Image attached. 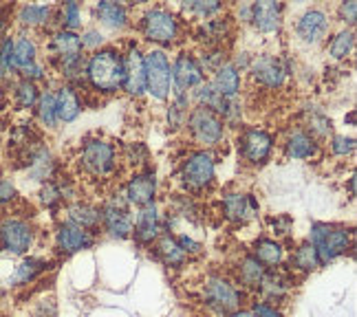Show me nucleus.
<instances>
[{
	"label": "nucleus",
	"mask_w": 357,
	"mask_h": 317,
	"mask_svg": "<svg viewBox=\"0 0 357 317\" xmlns=\"http://www.w3.org/2000/svg\"><path fill=\"white\" fill-rule=\"evenodd\" d=\"M13 71V40L0 42V77H7Z\"/></svg>",
	"instance_id": "44"
},
{
	"label": "nucleus",
	"mask_w": 357,
	"mask_h": 317,
	"mask_svg": "<svg viewBox=\"0 0 357 317\" xmlns=\"http://www.w3.org/2000/svg\"><path fill=\"white\" fill-rule=\"evenodd\" d=\"M62 187L58 183L53 181H47L43 185V190H40V201H43V205H47V208H56V205L62 201Z\"/></svg>",
	"instance_id": "45"
},
{
	"label": "nucleus",
	"mask_w": 357,
	"mask_h": 317,
	"mask_svg": "<svg viewBox=\"0 0 357 317\" xmlns=\"http://www.w3.org/2000/svg\"><path fill=\"white\" fill-rule=\"evenodd\" d=\"M62 24L66 31H75L82 24V9L77 3H66L62 7Z\"/></svg>",
	"instance_id": "43"
},
{
	"label": "nucleus",
	"mask_w": 357,
	"mask_h": 317,
	"mask_svg": "<svg viewBox=\"0 0 357 317\" xmlns=\"http://www.w3.org/2000/svg\"><path fill=\"white\" fill-rule=\"evenodd\" d=\"M18 18L26 26H43L51 18V7H47V5H24L20 9Z\"/></svg>",
	"instance_id": "40"
},
{
	"label": "nucleus",
	"mask_w": 357,
	"mask_h": 317,
	"mask_svg": "<svg viewBox=\"0 0 357 317\" xmlns=\"http://www.w3.org/2000/svg\"><path fill=\"white\" fill-rule=\"evenodd\" d=\"M123 88L132 98H139L146 91V73H144V55L137 47H130L123 55Z\"/></svg>",
	"instance_id": "16"
},
{
	"label": "nucleus",
	"mask_w": 357,
	"mask_h": 317,
	"mask_svg": "<svg viewBox=\"0 0 357 317\" xmlns=\"http://www.w3.org/2000/svg\"><path fill=\"white\" fill-rule=\"evenodd\" d=\"M229 33V20H205V24L201 26V36L210 47H218V42H223Z\"/></svg>",
	"instance_id": "37"
},
{
	"label": "nucleus",
	"mask_w": 357,
	"mask_h": 317,
	"mask_svg": "<svg viewBox=\"0 0 357 317\" xmlns=\"http://www.w3.org/2000/svg\"><path fill=\"white\" fill-rule=\"evenodd\" d=\"M84 170L93 176H106L115 170V148L104 139H89L79 157Z\"/></svg>",
	"instance_id": "8"
},
{
	"label": "nucleus",
	"mask_w": 357,
	"mask_h": 317,
	"mask_svg": "<svg viewBox=\"0 0 357 317\" xmlns=\"http://www.w3.org/2000/svg\"><path fill=\"white\" fill-rule=\"evenodd\" d=\"M212 86L218 93H221L225 100L238 98V91H241V71L231 62H223L214 71Z\"/></svg>",
	"instance_id": "24"
},
{
	"label": "nucleus",
	"mask_w": 357,
	"mask_h": 317,
	"mask_svg": "<svg viewBox=\"0 0 357 317\" xmlns=\"http://www.w3.org/2000/svg\"><path fill=\"white\" fill-rule=\"evenodd\" d=\"M53 98H56L58 121H73L82 113V102H79L73 86H60L56 93H53Z\"/></svg>",
	"instance_id": "29"
},
{
	"label": "nucleus",
	"mask_w": 357,
	"mask_h": 317,
	"mask_svg": "<svg viewBox=\"0 0 357 317\" xmlns=\"http://www.w3.org/2000/svg\"><path fill=\"white\" fill-rule=\"evenodd\" d=\"M188 128L195 137V141L201 146H216L225 137V123L216 113L208 108H195L188 117Z\"/></svg>",
	"instance_id": "5"
},
{
	"label": "nucleus",
	"mask_w": 357,
	"mask_h": 317,
	"mask_svg": "<svg viewBox=\"0 0 357 317\" xmlns=\"http://www.w3.org/2000/svg\"><path fill=\"white\" fill-rule=\"evenodd\" d=\"M5 26H7V20H5V16L0 13V42H3V36H5Z\"/></svg>",
	"instance_id": "57"
},
{
	"label": "nucleus",
	"mask_w": 357,
	"mask_h": 317,
	"mask_svg": "<svg viewBox=\"0 0 357 317\" xmlns=\"http://www.w3.org/2000/svg\"><path fill=\"white\" fill-rule=\"evenodd\" d=\"M146 157H148V150L144 144H130L128 146V159L132 163H142V161H146Z\"/></svg>",
	"instance_id": "54"
},
{
	"label": "nucleus",
	"mask_w": 357,
	"mask_h": 317,
	"mask_svg": "<svg viewBox=\"0 0 357 317\" xmlns=\"http://www.w3.org/2000/svg\"><path fill=\"white\" fill-rule=\"evenodd\" d=\"M265 273H267V269H265L263 265H260L252 254H250V256H245V258L241 260V263H238V269H236L238 282H241L245 288H256V291H258L260 282H263Z\"/></svg>",
	"instance_id": "30"
},
{
	"label": "nucleus",
	"mask_w": 357,
	"mask_h": 317,
	"mask_svg": "<svg viewBox=\"0 0 357 317\" xmlns=\"http://www.w3.org/2000/svg\"><path fill=\"white\" fill-rule=\"evenodd\" d=\"M68 223H73L82 229H86V231H95L100 227L102 223V210L100 208H95V205L91 203H73V205H68Z\"/></svg>",
	"instance_id": "26"
},
{
	"label": "nucleus",
	"mask_w": 357,
	"mask_h": 317,
	"mask_svg": "<svg viewBox=\"0 0 357 317\" xmlns=\"http://www.w3.org/2000/svg\"><path fill=\"white\" fill-rule=\"evenodd\" d=\"M252 256H254L265 269H278V267L282 265V260H284V247H282L278 240L260 238V240L254 242Z\"/></svg>",
	"instance_id": "27"
},
{
	"label": "nucleus",
	"mask_w": 357,
	"mask_h": 317,
	"mask_svg": "<svg viewBox=\"0 0 357 317\" xmlns=\"http://www.w3.org/2000/svg\"><path fill=\"white\" fill-rule=\"evenodd\" d=\"M271 148H273V139L271 134L260 130V128H252L241 134L238 139V150H241V157L250 163H263L267 161V157L271 155Z\"/></svg>",
	"instance_id": "15"
},
{
	"label": "nucleus",
	"mask_w": 357,
	"mask_h": 317,
	"mask_svg": "<svg viewBox=\"0 0 357 317\" xmlns=\"http://www.w3.org/2000/svg\"><path fill=\"white\" fill-rule=\"evenodd\" d=\"M53 58L58 60V64H68V62H75L82 60V40L75 31H66L60 29L51 36V45H49Z\"/></svg>",
	"instance_id": "19"
},
{
	"label": "nucleus",
	"mask_w": 357,
	"mask_h": 317,
	"mask_svg": "<svg viewBox=\"0 0 357 317\" xmlns=\"http://www.w3.org/2000/svg\"><path fill=\"white\" fill-rule=\"evenodd\" d=\"M0 102H3V91H0Z\"/></svg>",
	"instance_id": "58"
},
{
	"label": "nucleus",
	"mask_w": 357,
	"mask_h": 317,
	"mask_svg": "<svg viewBox=\"0 0 357 317\" xmlns=\"http://www.w3.org/2000/svg\"><path fill=\"white\" fill-rule=\"evenodd\" d=\"M291 286H294V280L287 273H282L278 269H267L263 282L258 286V291L265 297V302L271 304V302H282L287 295H289Z\"/></svg>",
	"instance_id": "22"
},
{
	"label": "nucleus",
	"mask_w": 357,
	"mask_h": 317,
	"mask_svg": "<svg viewBox=\"0 0 357 317\" xmlns=\"http://www.w3.org/2000/svg\"><path fill=\"white\" fill-rule=\"evenodd\" d=\"M223 212L231 223H250L258 214V203L252 194H241V192H229L223 196Z\"/></svg>",
	"instance_id": "17"
},
{
	"label": "nucleus",
	"mask_w": 357,
	"mask_h": 317,
	"mask_svg": "<svg viewBox=\"0 0 357 317\" xmlns=\"http://www.w3.org/2000/svg\"><path fill=\"white\" fill-rule=\"evenodd\" d=\"M340 18L349 22V24H355V18H357V3L349 0V3H342L340 5Z\"/></svg>",
	"instance_id": "52"
},
{
	"label": "nucleus",
	"mask_w": 357,
	"mask_h": 317,
	"mask_svg": "<svg viewBox=\"0 0 357 317\" xmlns=\"http://www.w3.org/2000/svg\"><path fill=\"white\" fill-rule=\"evenodd\" d=\"M238 20H241V22H250V20H252V3H247V5H241V7H238Z\"/></svg>",
	"instance_id": "55"
},
{
	"label": "nucleus",
	"mask_w": 357,
	"mask_h": 317,
	"mask_svg": "<svg viewBox=\"0 0 357 317\" xmlns=\"http://www.w3.org/2000/svg\"><path fill=\"white\" fill-rule=\"evenodd\" d=\"M353 47H355V33L351 29H344L331 38V42H328V53H331V58H335V60H344L347 55H351Z\"/></svg>",
	"instance_id": "39"
},
{
	"label": "nucleus",
	"mask_w": 357,
	"mask_h": 317,
	"mask_svg": "<svg viewBox=\"0 0 357 317\" xmlns=\"http://www.w3.org/2000/svg\"><path fill=\"white\" fill-rule=\"evenodd\" d=\"M331 31V20L322 9H309L296 22V36L305 45H320Z\"/></svg>",
	"instance_id": "12"
},
{
	"label": "nucleus",
	"mask_w": 357,
	"mask_h": 317,
	"mask_svg": "<svg viewBox=\"0 0 357 317\" xmlns=\"http://www.w3.org/2000/svg\"><path fill=\"white\" fill-rule=\"evenodd\" d=\"M36 55H38V49L31 38L20 36L18 40H13V68H16V71H24L26 66L36 64L38 62Z\"/></svg>",
	"instance_id": "34"
},
{
	"label": "nucleus",
	"mask_w": 357,
	"mask_h": 317,
	"mask_svg": "<svg viewBox=\"0 0 357 317\" xmlns=\"http://www.w3.org/2000/svg\"><path fill=\"white\" fill-rule=\"evenodd\" d=\"M203 82V71L197 58L190 53H178L172 64V91L188 93Z\"/></svg>",
	"instance_id": "13"
},
{
	"label": "nucleus",
	"mask_w": 357,
	"mask_h": 317,
	"mask_svg": "<svg viewBox=\"0 0 357 317\" xmlns=\"http://www.w3.org/2000/svg\"><path fill=\"white\" fill-rule=\"evenodd\" d=\"M305 126H307V132L313 137V139H326L333 130L331 119H328L318 108H309L305 113Z\"/></svg>",
	"instance_id": "36"
},
{
	"label": "nucleus",
	"mask_w": 357,
	"mask_h": 317,
	"mask_svg": "<svg viewBox=\"0 0 357 317\" xmlns=\"http://www.w3.org/2000/svg\"><path fill=\"white\" fill-rule=\"evenodd\" d=\"M84 73L95 91L115 93L123 88V55L115 49L95 51L86 62Z\"/></svg>",
	"instance_id": "1"
},
{
	"label": "nucleus",
	"mask_w": 357,
	"mask_h": 317,
	"mask_svg": "<svg viewBox=\"0 0 357 317\" xmlns=\"http://www.w3.org/2000/svg\"><path fill=\"white\" fill-rule=\"evenodd\" d=\"M291 267L296 271H302V273H311V271H315L318 267H322L320 258H318V252H315V247L309 240L302 242L298 249L294 252V256H291Z\"/></svg>",
	"instance_id": "35"
},
{
	"label": "nucleus",
	"mask_w": 357,
	"mask_h": 317,
	"mask_svg": "<svg viewBox=\"0 0 357 317\" xmlns=\"http://www.w3.org/2000/svg\"><path fill=\"white\" fill-rule=\"evenodd\" d=\"M16 187L9 181V178H0V205H7L16 199Z\"/></svg>",
	"instance_id": "50"
},
{
	"label": "nucleus",
	"mask_w": 357,
	"mask_h": 317,
	"mask_svg": "<svg viewBox=\"0 0 357 317\" xmlns=\"http://www.w3.org/2000/svg\"><path fill=\"white\" fill-rule=\"evenodd\" d=\"M142 29H144V36L148 40H153V42L170 45L178 36V20L172 11L163 7H153L144 13Z\"/></svg>",
	"instance_id": "6"
},
{
	"label": "nucleus",
	"mask_w": 357,
	"mask_h": 317,
	"mask_svg": "<svg viewBox=\"0 0 357 317\" xmlns=\"http://www.w3.org/2000/svg\"><path fill=\"white\" fill-rule=\"evenodd\" d=\"M309 242L318 252L320 263L328 265L351 249V231L347 227H337L328 223H313Z\"/></svg>",
	"instance_id": "2"
},
{
	"label": "nucleus",
	"mask_w": 357,
	"mask_h": 317,
	"mask_svg": "<svg viewBox=\"0 0 357 317\" xmlns=\"http://www.w3.org/2000/svg\"><path fill=\"white\" fill-rule=\"evenodd\" d=\"M126 199H113L102 208V225L113 238H128L132 233V216Z\"/></svg>",
	"instance_id": "10"
},
{
	"label": "nucleus",
	"mask_w": 357,
	"mask_h": 317,
	"mask_svg": "<svg viewBox=\"0 0 357 317\" xmlns=\"http://www.w3.org/2000/svg\"><path fill=\"white\" fill-rule=\"evenodd\" d=\"M183 7L190 13H195V16L208 20L210 16H214V13L223 9V3H218V0H192V3H185Z\"/></svg>",
	"instance_id": "42"
},
{
	"label": "nucleus",
	"mask_w": 357,
	"mask_h": 317,
	"mask_svg": "<svg viewBox=\"0 0 357 317\" xmlns=\"http://www.w3.org/2000/svg\"><path fill=\"white\" fill-rule=\"evenodd\" d=\"M95 245V233L82 229L73 223H60L56 229V247L62 254H77L86 252Z\"/></svg>",
	"instance_id": "14"
},
{
	"label": "nucleus",
	"mask_w": 357,
	"mask_h": 317,
	"mask_svg": "<svg viewBox=\"0 0 357 317\" xmlns=\"http://www.w3.org/2000/svg\"><path fill=\"white\" fill-rule=\"evenodd\" d=\"M227 317H254L252 311H234V313H229Z\"/></svg>",
	"instance_id": "56"
},
{
	"label": "nucleus",
	"mask_w": 357,
	"mask_h": 317,
	"mask_svg": "<svg viewBox=\"0 0 357 317\" xmlns=\"http://www.w3.org/2000/svg\"><path fill=\"white\" fill-rule=\"evenodd\" d=\"M250 311L254 313V317H284L276 304H269V302H265V300L254 302Z\"/></svg>",
	"instance_id": "46"
},
{
	"label": "nucleus",
	"mask_w": 357,
	"mask_h": 317,
	"mask_svg": "<svg viewBox=\"0 0 357 317\" xmlns=\"http://www.w3.org/2000/svg\"><path fill=\"white\" fill-rule=\"evenodd\" d=\"M214 157L210 153H195L190 155L183 165H181V181L188 190H195V192H201L205 187H210L212 181H214Z\"/></svg>",
	"instance_id": "7"
},
{
	"label": "nucleus",
	"mask_w": 357,
	"mask_h": 317,
	"mask_svg": "<svg viewBox=\"0 0 357 317\" xmlns=\"http://www.w3.org/2000/svg\"><path fill=\"white\" fill-rule=\"evenodd\" d=\"M157 194V176L155 172H144V174H135L128 185H126V203L137 205V208H146V205H153Z\"/></svg>",
	"instance_id": "18"
},
{
	"label": "nucleus",
	"mask_w": 357,
	"mask_h": 317,
	"mask_svg": "<svg viewBox=\"0 0 357 317\" xmlns=\"http://www.w3.org/2000/svg\"><path fill=\"white\" fill-rule=\"evenodd\" d=\"M98 18L108 29H123L128 24V11L121 3H111V0H104L98 5Z\"/></svg>",
	"instance_id": "31"
},
{
	"label": "nucleus",
	"mask_w": 357,
	"mask_h": 317,
	"mask_svg": "<svg viewBox=\"0 0 357 317\" xmlns=\"http://www.w3.org/2000/svg\"><path fill=\"white\" fill-rule=\"evenodd\" d=\"M260 33H278L282 26V5L280 3H252V20Z\"/></svg>",
	"instance_id": "20"
},
{
	"label": "nucleus",
	"mask_w": 357,
	"mask_h": 317,
	"mask_svg": "<svg viewBox=\"0 0 357 317\" xmlns=\"http://www.w3.org/2000/svg\"><path fill=\"white\" fill-rule=\"evenodd\" d=\"M56 170V161L45 146H36L29 155H26V174L33 181H49Z\"/></svg>",
	"instance_id": "23"
},
{
	"label": "nucleus",
	"mask_w": 357,
	"mask_h": 317,
	"mask_svg": "<svg viewBox=\"0 0 357 317\" xmlns=\"http://www.w3.org/2000/svg\"><path fill=\"white\" fill-rule=\"evenodd\" d=\"M195 102L199 104V108H208L221 117L227 100L212 86V82H201V84L195 88Z\"/></svg>",
	"instance_id": "33"
},
{
	"label": "nucleus",
	"mask_w": 357,
	"mask_h": 317,
	"mask_svg": "<svg viewBox=\"0 0 357 317\" xmlns=\"http://www.w3.org/2000/svg\"><path fill=\"white\" fill-rule=\"evenodd\" d=\"M176 242H178V247L183 249L185 256H197V254L203 252V245H201L199 240H195V238L185 236V233H181V236L176 238Z\"/></svg>",
	"instance_id": "49"
},
{
	"label": "nucleus",
	"mask_w": 357,
	"mask_h": 317,
	"mask_svg": "<svg viewBox=\"0 0 357 317\" xmlns=\"http://www.w3.org/2000/svg\"><path fill=\"white\" fill-rule=\"evenodd\" d=\"M36 110H38V119L43 121L47 128H53V126L58 123V115H56V98H53V93H49V91L40 93L38 104H36Z\"/></svg>",
	"instance_id": "38"
},
{
	"label": "nucleus",
	"mask_w": 357,
	"mask_h": 317,
	"mask_svg": "<svg viewBox=\"0 0 357 317\" xmlns=\"http://www.w3.org/2000/svg\"><path fill=\"white\" fill-rule=\"evenodd\" d=\"M82 40V49H100L104 45V36L98 29H86L79 36Z\"/></svg>",
	"instance_id": "48"
},
{
	"label": "nucleus",
	"mask_w": 357,
	"mask_h": 317,
	"mask_svg": "<svg viewBox=\"0 0 357 317\" xmlns=\"http://www.w3.org/2000/svg\"><path fill=\"white\" fill-rule=\"evenodd\" d=\"M271 227H273V233H278V236H287V233L291 231L294 223L289 216H276L271 220Z\"/></svg>",
	"instance_id": "51"
},
{
	"label": "nucleus",
	"mask_w": 357,
	"mask_h": 317,
	"mask_svg": "<svg viewBox=\"0 0 357 317\" xmlns=\"http://www.w3.org/2000/svg\"><path fill=\"white\" fill-rule=\"evenodd\" d=\"M331 150H333L335 155H340V157H347V155H351L353 150H355V139H353V137L337 134V137H333V141H331Z\"/></svg>",
	"instance_id": "47"
},
{
	"label": "nucleus",
	"mask_w": 357,
	"mask_h": 317,
	"mask_svg": "<svg viewBox=\"0 0 357 317\" xmlns=\"http://www.w3.org/2000/svg\"><path fill=\"white\" fill-rule=\"evenodd\" d=\"M33 317H58V311H56V304H53V300L40 302V304L36 307V311H33Z\"/></svg>",
	"instance_id": "53"
},
{
	"label": "nucleus",
	"mask_w": 357,
	"mask_h": 317,
	"mask_svg": "<svg viewBox=\"0 0 357 317\" xmlns=\"http://www.w3.org/2000/svg\"><path fill=\"white\" fill-rule=\"evenodd\" d=\"M132 233L137 242L142 245H153L161 236V220L155 205H146V208L139 210L137 220L132 223Z\"/></svg>",
	"instance_id": "21"
},
{
	"label": "nucleus",
	"mask_w": 357,
	"mask_h": 317,
	"mask_svg": "<svg viewBox=\"0 0 357 317\" xmlns=\"http://www.w3.org/2000/svg\"><path fill=\"white\" fill-rule=\"evenodd\" d=\"M146 91L155 100H168L172 91V64L161 49H153L144 55Z\"/></svg>",
	"instance_id": "4"
},
{
	"label": "nucleus",
	"mask_w": 357,
	"mask_h": 317,
	"mask_svg": "<svg viewBox=\"0 0 357 317\" xmlns=\"http://www.w3.org/2000/svg\"><path fill=\"white\" fill-rule=\"evenodd\" d=\"M250 73L254 82H258V84L265 88H280L287 79V68L282 66V62L276 55H269V53H263L252 60Z\"/></svg>",
	"instance_id": "11"
},
{
	"label": "nucleus",
	"mask_w": 357,
	"mask_h": 317,
	"mask_svg": "<svg viewBox=\"0 0 357 317\" xmlns=\"http://www.w3.org/2000/svg\"><path fill=\"white\" fill-rule=\"evenodd\" d=\"M157 254L168 267H183L185 260H188L183 249L178 247L176 238L170 236V233H161V236L157 238Z\"/></svg>",
	"instance_id": "32"
},
{
	"label": "nucleus",
	"mask_w": 357,
	"mask_h": 317,
	"mask_svg": "<svg viewBox=\"0 0 357 317\" xmlns=\"http://www.w3.org/2000/svg\"><path fill=\"white\" fill-rule=\"evenodd\" d=\"M49 263L45 258H24L16 265L11 273V286H24V284H31L33 280H38L40 275L47 271Z\"/></svg>",
	"instance_id": "28"
},
{
	"label": "nucleus",
	"mask_w": 357,
	"mask_h": 317,
	"mask_svg": "<svg viewBox=\"0 0 357 317\" xmlns=\"http://www.w3.org/2000/svg\"><path fill=\"white\" fill-rule=\"evenodd\" d=\"M0 245L9 254L22 256L33 247V229L26 220L5 218L0 223Z\"/></svg>",
	"instance_id": "9"
},
{
	"label": "nucleus",
	"mask_w": 357,
	"mask_h": 317,
	"mask_svg": "<svg viewBox=\"0 0 357 317\" xmlns=\"http://www.w3.org/2000/svg\"><path fill=\"white\" fill-rule=\"evenodd\" d=\"M243 288L236 286V282H231L223 275H210L203 284V300L210 309L218 313H234L241 311L243 304Z\"/></svg>",
	"instance_id": "3"
},
{
	"label": "nucleus",
	"mask_w": 357,
	"mask_h": 317,
	"mask_svg": "<svg viewBox=\"0 0 357 317\" xmlns=\"http://www.w3.org/2000/svg\"><path fill=\"white\" fill-rule=\"evenodd\" d=\"M13 98H16V104L20 108H33L38 104L40 93H38V86L33 84V82L20 79L16 84V91H13Z\"/></svg>",
	"instance_id": "41"
},
{
	"label": "nucleus",
	"mask_w": 357,
	"mask_h": 317,
	"mask_svg": "<svg viewBox=\"0 0 357 317\" xmlns=\"http://www.w3.org/2000/svg\"><path fill=\"white\" fill-rule=\"evenodd\" d=\"M284 153L289 159H311L318 155V141L313 139V137L307 132V130H294L289 132L284 141Z\"/></svg>",
	"instance_id": "25"
}]
</instances>
